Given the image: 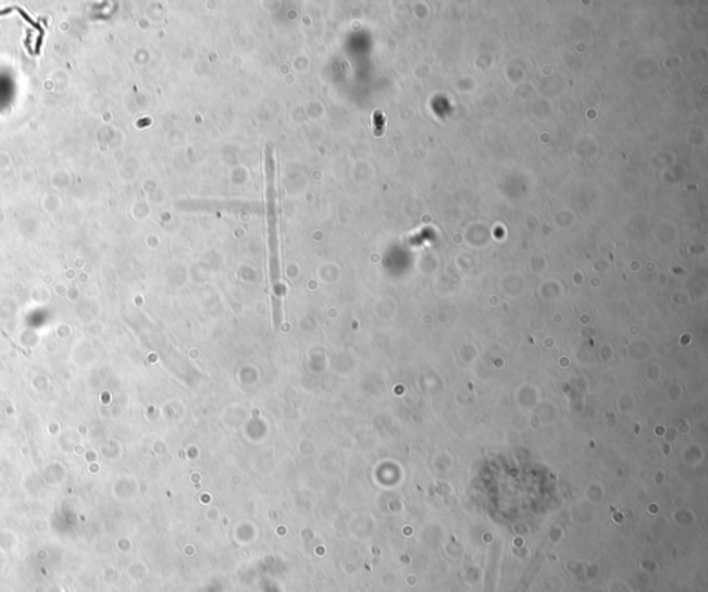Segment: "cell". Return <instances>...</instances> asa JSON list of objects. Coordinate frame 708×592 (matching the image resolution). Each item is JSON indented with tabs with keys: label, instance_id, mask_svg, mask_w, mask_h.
<instances>
[{
	"label": "cell",
	"instance_id": "1",
	"mask_svg": "<svg viewBox=\"0 0 708 592\" xmlns=\"http://www.w3.org/2000/svg\"><path fill=\"white\" fill-rule=\"evenodd\" d=\"M277 177H276V152L274 146L268 145L266 148V211L269 229V249H270V272H272L274 296H276V308L282 298L280 289V269H278V202H277Z\"/></svg>",
	"mask_w": 708,
	"mask_h": 592
}]
</instances>
